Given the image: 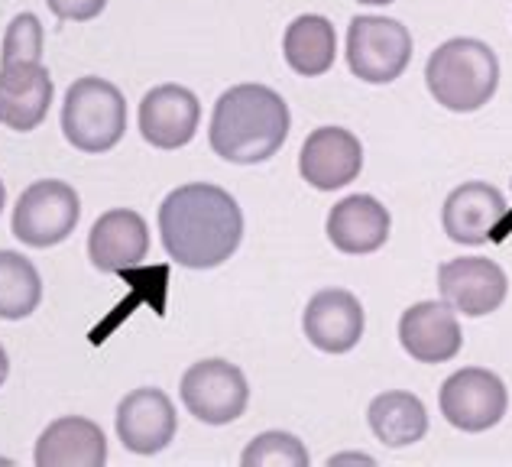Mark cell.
Here are the masks:
<instances>
[{
    "label": "cell",
    "mask_w": 512,
    "mask_h": 467,
    "mask_svg": "<svg viewBox=\"0 0 512 467\" xmlns=\"http://www.w3.org/2000/svg\"><path fill=\"white\" fill-rule=\"evenodd\" d=\"M159 237L185 270H214L244 240V215L231 192L211 182L179 185L159 205Z\"/></svg>",
    "instance_id": "cell-1"
},
{
    "label": "cell",
    "mask_w": 512,
    "mask_h": 467,
    "mask_svg": "<svg viewBox=\"0 0 512 467\" xmlns=\"http://www.w3.org/2000/svg\"><path fill=\"white\" fill-rule=\"evenodd\" d=\"M289 104L266 85H234L214 104L208 140L227 163L256 166L282 150L289 137Z\"/></svg>",
    "instance_id": "cell-2"
},
{
    "label": "cell",
    "mask_w": 512,
    "mask_h": 467,
    "mask_svg": "<svg viewBox=\"0 0 512 467\" xmlns=\"http://www.w3.org/2000/svg\"><path fill=\"white\" fill-rule=\"evenodd\" d=\"M425 85L441 108L474 114L500 88V59L480 39H448L425 65Z\"/></svg>",
    "instance_id": "cell-3"
},
{
    "label": "cell",
    "mask_w": 512,
    "mask_h": 467,
    "mask_svg": "<svg viewBox=\"0 0 512 467\" xmlns=\"http://www.w3.org/2000/svg\"><path fill=\"white\" fill-rule=\"evenodd\" d=\"M62 130L65 140L82 153L114 150L127 130V101L120 95V88L94 75L78 78L65 91Z\"/></svg>",
    "instance_id": "cell-4"
},
{
    "label": "cell",
    "mask_w": 512,
    "mask_h": 467,
    "mask_svg": "<svg viewBox=\"0 0 512 467\" xmlns=\"http://www.w3.org/2000/svg\"><path fill=\"white\" fill-rule=\"evenodd\" d=\"M412 33L389 17H354L347 30V65L360 82L389 85L409 69Z\"/></svg>",
    "instance_id": "cell-5"
},
{
    "label": "cell",
    "mask_w": 512,
    "mask_h": 467,
    "mask_svg": "<svg viewBox=\"0 0 512 467\" xmlns=\"http://www.w3.org/2000/svg\"><path fill=\"white\" fill-rule=\"evenodd\" d=\"M82 218V202L69 182L43 179L23 189L13 208V237L26 247L46 250L62 244Z\"/></svg>",
    "instance_id": "cell-6"
},
{
    "label": "cell",
    "mask_w": 512,
    "mask_h": 467,
    "mask_svg": "<svg viewBox=\"0 0 512 467\" xmlns=\"http://www.w3.org/2000/svg\"><path fill=\"white\" fill-rule=\"evenodd\" d=\"M182 403L205 425H227L240 419L250 403L244 370L218 357L198 360L182 377Z\"/></svg>",
    "instance_id": "cell-7"
},
{
    "label": "cell",
    "mask_w": 512,
    "mask_h": 467,
    "mask_svg": "<svg viewBox=\"0 0 512 467\" xmlns=\"http://www.w3.org/2000/svg\"><path fill=\"white\" fill-rule=\"evenodd\" d=\"M441 416L461 432H487L506 416L509 393L506 383L496 373L483 367H464L451 373L441 386Z\"/></svg>",
    "instance_id": "cell-8"
},
{
    "label": "cell",
    "mask_w": 512,
    "mask_h": 467,
    "mask_svg": "<svg viewBox=\"0 0 512 467\" xmlns=\"http://www.w3.org/2000/svg\"><path fill=\"white\" fill-rule=\"evenodd\" d=\"M438 289L457 315L483 318L506 302L509 279L503 266L487 257H461L438 266Z\"/></svg>",
    "instance_id": "cell-9"
},
{
    "label": "cell",
    "mask_w": 512,
    "mask_h": 467,
    "mask_svg": "<svg viewBox=\"0 0 512 467\" xmlns=\"http://www.w3.org/2000/svg\"><path fill=\"white\" fill-rule=\"evenodd\" d=\"M363 169V146L344 127H318L305 137L299 153L302 179L318 192H334L350 185Z\"/></svg>",
    "instance_id": "cell-10"
},
{
    "label": "cell",
    "mask_w": 512,
    "mask_h": 467,
    "mask_svg": "<svg viewBox=\"0 0 512 467\" xmlns=\"http://www.w3.org/2000/svg\"><path fill=\"white\" fill-rule=\"evenodd\" d=\"M363 305L347 289H321L305 305L302 328L305 338L325 354H347L363 338Z\"/></svg>",
    "instance_id": "cell-11"
},
{
    "label": "cell",
    "mask_w": 512,
    "mask_h": 467,
    "mask_svg": "<svg viewBox=\"0 0 512 467\" xmlns=\"http://www.w3.org/2000/svg\"><path fill=\"white\" fill-rule=\"evenodd\" d=\"M117 438L133 455H159L175 438L172 399L156 386L127 393L117 406Z\"/></svg>",
    "instance_id": "cell-12"
},
{
    "label": "cell",
    "mask_w": 512,
    "mask_h": 467,
    "mask_svg": "<svg viewBox=\"0 0 512 467\" xmlns=\"http://www.w3.org/2000/svg\"><path fill=\"white\" fill-rule=\"evenodd\" d=\"M201 120V104L182 85H159L140 101V133L156 150H179L192 143Z\"/></svg>",
    "instance_id": "cell-13"
},
{
    "label": "cell",
    "mask_w": 512,
    "mask_h": 467,
    "mask_svg": "<svg viewBox=\"0 0 512 467\" xmlns=\"http://www.w3.org/2000/svg\"><path fill=\"white\" fill-rule=\"evenodd\" d=\"M399 341L406 354L419 364H444L461 354V325L448 302H419L402 312Z\"/></svg>",
    "instance_id": "cell-14"
},
{
    "label": "cell",
    "mask_w": 512,
    "mask_h": 467,
    "mask_svg": "<svg viewBox=\"0 0 512 467\" xmlns=\"http://www.w3.org/2000/svg\"><path fill=\"white\" fill-rule=\"evenodd\" d=\"M506 218V198L490 182H464L461 189L448 195L441 211L444 234L454 244H487L500 231V221Z\"/></svg>",
    "instance_id": "cell-15"
},
{
    "label": "cell",
    "mask_w": 512,
    "mask_h": 467,
    "mask_svg": "<svg viewBox=\"0 0 512 467\" xmlns=\"http://www.w3.org/2000/svg\"><path fill=\"white\" fill-rule=\"evenodd\" d=\"M150 250V228L143 215L130 208H114L94 221L88 234V257L101 273H130Z\"/></svg>",
    "instance_id": "cell-16"
},
{
    "label": "cell",
    "mask_w": 512,
    "mask_h": 467,
    "mask_svg": "<svg viewBox=\"0 0 512 467\" xmlns=\"http://www.w3.org/2000/svg\"><path fill=\"white\" fill-rule=\"evenodd\" d=\"M52 104V78L43 62L0 65V124L30 133L46 120Z\"/></svg>",
    "instance_id": "cell-17"
},
{
    "label": "cell",
    "mask_w": 512,
    "mask_h": 467,
    "mask_svg": "<svg viewBox=\"0 0 512 467\" xmlns=\"http://www.w3.org/2000/svg\"><path fill=\"white\" fill-rule=\"evenodd\" d=\"M389 228L393 218L373 195H347L328 215V240L350 257L376 253L389 240Z\"/></svg>",
    "instance_id": "cell-18"
},
{
    "label": "cell",
    "mask_w": 512,
    "mask_h": 467,
    "mask_svg": "<svg viewBox=\"0 0 512 467\" xmlns=\"http://www.w3.org/2000/svg\"><path fill=\"white\" fill-rule=\"evenodd\" d=\"M107 461V438L98 422L62 416L39 435L36 467H101Z\"/></svg>",
    "instance_id": "cell-19"
},
{
    "label": "cell",
    "mask_w": 512,
    "mask_h": 467,
    "mask_svg": "<svg viewBox=\"0 0 512 467\" xmlns=\"http://www.w3.org/2000/svg\"><path fill=\"white\" fill-rule=\"evenodd\" d=\"M282 56H286L289 69L305 78L325 75L334 59H338V36L334 26L321 13H302L286 26L282 36Z\"/></svg>",
    "instance_id": "cell-20"
},
{
    "label": "cell",
    "mask_w": 512,
    "mask_h": 467,
    "mask_svg": "<svg viewBox=\"0 0 512 467\" xmlns=\"http://www.w3.org/2000/svg\"><path fill=\"white\" fill-rule=\"evenodd\" d=\"M370 429L386 448H409L422 442L428 432V409L412 393H380L367 409Z\"/></svg>",
    "instance_id": "cell-21"
},
{
    "label": "cell",
    "mask_w": 512,
    "mask_h": 467,
    "mask_svg": "<svg viewBox=\"0 0 512 467\" xmlns=\"http://www.w3.org/2000/svg\"><path fill=\"white\" fill-rule=\"evenodd\" d=\"M43 299V279L17 250H0V318L20 322L33 315Z\"/></svg>",
    "instance_id": "cell-22"
},
{
    "label": "cell",
    "mask_w": 512,
    "mask_h": 467,
    "mask_svg": "<svg viewBox=\"0 0 512 467\" xmlns=\"http://www.w3.org/2000/svg\"><path fill=\"white\" fill-rule=\"evenodd\" d=\"M244 467H308V448L289 432H263L244 451Z\"/></svg>",
    "instance_id": "cell-23"
},
{
    "label": "cell",
    "mask_w": 512,
    "mask_h": 467,
    "mask_svg": "<svg viewBox=\"0 0 512 467\" xmlns=\"http://www.w3.org/2000/svg\"><path fill=\"white\" fill-rule=\"evenodd\" d=\"M43 59V26H39L36 13H17L7 26L4 36V65L17 62H39Z\"/></svg>",
    "instance_id": "cell-24"
},
{
    "label": "cell",
    "mask_w": 512,
    "mask_h": 467,
    "mask_svg": "<svg viewBox=\"0 0 512 467\" xmlns=\"http://www.w3.org/2000/svg\"><path fill=\"white\" fill-rule=\"evenodd\" d=\"M49 10L56 13L59 20H75V23H88L107 7V0H46Z\"/></svg>",
    "instance_id": "cell-25"
},
{
    "label": "cell",
    "mask_w": 512,
    "mask_h": 467,
    "mask_svg": "<svg viewBox=\"0 0 512 467\" xmlns=\"http://www.w3.org/2000/svg\"><path fill=\"white\" fill-rule=\"evenodd\" d=\"M7 373H10V360H7V351L0 348V386H4V380H7Z\"/></svg>",
    "instance_id": "cell-26"
},
{
    "label": "cell",
    "mask_w": 512,
    "mask_h": 467,
    "mask_svg": "<svg viewBox=\"0 0 512 467\" xmlns=\"http://www.w3.org/2000/svg\"><path fill=\"white\" fill-rule=\"evenodd\" d=\"M360 4H370V7H386V4H396V0H360Z\"/></svg>",
    "instance_id": "cell-27"
},
{
    "label": "cell",
    "mask_w": 512,
    "mask_h": 467,
    "mask_svg": "<svg viewBox=\"0 0 512 467\" xmlns=\"http://www.w3.org/2000/svg\"><path fill=\"white\" fill-rule=\"evenodd\" d=\"M4 205H7V189H4V182H0V211H4Z\"/></svg>",
    "instance_id": "cell-28"
}]
</instances>
